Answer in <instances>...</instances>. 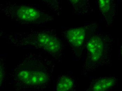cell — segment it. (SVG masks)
Listing matches in <instances>:
<instances>
[{
  "label": "cell",
  "mask_w": 122,
  "mask_h": 91,
  "mask_svg": "<svg viewBox=\"0 0 122 91\" xmlns=\"http://www.w3.org/2000/svg\"><path fill=\"white\" fill-rule=\"evenodd\" d=\"M52 63L42 56L30 55L15 67L11 77L15 89L44 90L49 86L53 72Z\"/></svg>",
  "instance_id": "6da1fadb"
},
{
  "label": "cell",
  "mask_w": 122,
  "mask_h": 91,
  "mask_svg": "<svg viewBox=\"0 0 122 91\" xmlns=\"http://www.w3.org/2000/svg\"><path fill=\"white\" fill-rule=\"evenodd\" d=\"M114 40L108 33L97 31L94 27L84 43L85 57L82 75H85L110 64Z\"/></svg>",
  "instance_id": "7a4b0ae2"
},
{
  "label": "cell",
  "mask_w": 122,
  "mask_h": 91,
  "mask_svg": "<svg viewBox=\"0 0 122 91\" xmlns=\"http://www.w3.org/2000/svg\"><path fill=\"white\" fill-rule=\"evenodd\" d=\"M0 9L7 17L21 24H41L52 20L41 10L16 2L5 1L0 4Z\"/></svg>",
  "instance_id": "3957f363"
},
{
  "label": "cell",
  "mask_w": 122,
  "mask_h": 91,
  "mask_svg": "<svg viewBox=\"0 0 122 91\" xmlns=\"http://www.w3.org/2000/svg\"><path fill=\"white\" fill-rule=\"evenodd\" d=\"M15 38L24 45H30L41 49L51 54L61 52L62 43L58 35L53 30L32 29L25 34H16Z\"/></svg>",
  "instance_id": "277c9868"
},
{
  "label": "cell",
  "mask_w": 122,
  "mask_h": 91,
  "mask_svg": "<svg viewBox=\"0 0 122 91\" xmlns=\"http://www.w3.org/2000/svg\"><path fill=\"white\" fill-rule=\"evenodd\" d=\"M92 25L70 29L66 32V38L68 42L74 47L79 48L84 44L86 37L88 34Z\"/></svg>",
  "instance_id": "5b68a950"
},
{
  "label": "cell",
  "mask_w": 122,
  "mask_h": 91,
  "mask_svg": "<svg viewBox=\"0 0 122 91\" xmlns=\"http://www.w3.org/2000/svg\"><path fill=\"white\" fill-rule=\"evenodd\" d=\"M117 83V78L113 76L100 77L94 79L86 91H105L114 87Z\"/></svg>",
  "instance_id": "8992f818"
},
{
  "label": "cell",
  "mask_w": 122,
  "mask_h": 91,
  "mask_svg": "<svg viewBox=\"0 0 122 91\" xmlns=\"http://www.w3.org/2000/svg\"><path fill=\"white\" fill-rule=\"evenodd\" d=\"M99 9L107 25L110 26L113 23L116 12L115 0H98Z\"/></svg>",
  "instance_id": "52a82bcc"
},
{
  "label": "cell",
  "mask_w": 122,
  "mask_h": 91,
  "mask_svg": "<svg viewBox=\"0 0 122 91\" xmlns=\"http://www.w3.org/2000/svg\"><path fill=\"white\" fill-rule=\"evenodd\" d=\"M74 13L79 15H85L93 12L91 0H68Z\"/></svg>",
  "instance_id": "ba28073f"
},
{
  "label": "cell",
  "mask_w": 122,
  "mask_h": 91,
  "mask_svg": "<svg viewBox=\"0 0 122 91\" xmlns=\"http://www.w3.org/2000/svg\"><path fill=\"white\" fill-rule=\"evenodd\" d=\"M74 87V81L67 75L59 76L56 83L57 91H68L73 90Z\"/></svg>",
  "instance_id": "9c48e42d"
},
{
  "label": "cell",
  "mask_w": 122,
  "mask_h": 91,
  "mask_svg": "<svg viewBox=\"0 0 122 91\" xmlns=\"http://www.w3.org/2000/svg\"><path fill=\"white\" fill-rule=\"evenodd\" d=\"M49 9L55 11H59V9L58 0H40Z\"/></svg>",
  "instance_id": "30bf717a"
},
{
  "label": "cell",
  "mask_w": 122,
  "mask_h": 91,
  "mask_svg": "<svg viewBox=\"0 0 122 91\" xmlns=\"http://www.w3.org/2000/svg\"><path fill=\"white\" fill-rule=\"evenodd\" d=\"M4 72H3L2 66H0V84H1V82L3 81V79L4 76Z\"/></svg>",
  "instance_id": "8fae6325"
},
{
  "label": "cell",
  "mask_w": 122,
  "mask_h": 91,
  "mask_svg": "<svg viewBox=\"0 0 122 91\" xmlns=\"http://www.w3.org/2000/svg\"><path fill=\"white\" fill-rule=\"evenodd\" d=\"M120 53L122 55V41L121 45H120Z\"/></svg>",
  "instance_id": "7c38bea8"
},
{
  "label": "cell",
  "mask_w": 122,
  "mask_h": 91,
  "mask_svg": "<svg viewBox=\"0 0 122 91\" xmlns=\"http://www.w3.org/2000/svg\"></svg>",
  "instance_id": "4fadbf2b"
}]
</instances>
